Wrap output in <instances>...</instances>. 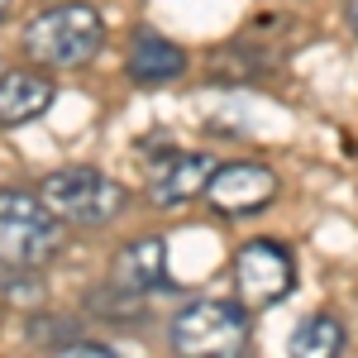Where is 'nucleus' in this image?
I'll list each match as a JSON object with an SVG mask.
<instances>
[{
  "instance_id": "f8f14e48",
  "label": "nucleus",
  "mask_w": 358,
  "mask_h": 358,
  "mask_svg": "<svg viewBox=\"0 0 358 358\" xmlns=\"http://www.w3.org/2000/svg\"><path fill=\"white\" fill-rule=\"evenodd\" d=\"M349 20H354V34H358V0L349 5Z\"/></svg>"
},
{
  "instance_id": "1a4fd4ad",
  "label": "nucleus",
  "mask_w": 358,
  "mask_h": 358,
  "mask_svg": "<svg viewBox=\"0 0 358 358\" xmlns=\"http://www.w3.org/2000/svg\"><path fill=\"white\" fill-rule=\"evenodd\" d=\"M57 86L43 67H5L0 72V129H20L53 106Z\"/></svg>"
},
{
  "instance_id": "20e7f679",
  "label": "nucleus",
  "mask_w": 358,
  "mask_h": 358,
  "mask_svg": "<svg viewBox=\"0 0 358 358\" xmlns=\"http://www.w3.org/2000/svg\"><path fill=\"white\" fill-rule=\"evenodd\" d=\"M172 344L177 354H196V358H234L248 349V306L220 301V296H201L187 310H177L172 320Z\"/></svg>"
},
{
  "instance_id": "ddd939ff",
  "label": "nucleus",
  "mask_w": 358,
  "mask_h": 358,
  "mask_svg": "<svg viewBox=\"0 0 358 358\" xmlns=\"http://www.w3.org/2000/svg\"><path fill=\"white\" fill-rule=\"evenodd\" d=\"M5 15H10V0H0V24H5Z\"/></svg>"
},
{
  "instance_id": "6e6552de",
  "label": "nucleus",
  "mask_w": 358,
  "mask_h": 358,
  "mask_svg": "<svg viewBox=\"0 0 358 358\" xmlns=\"http://www.w3.org/2000/svg\"><path fill=\"white\" fill-rule=\"evenodd\" d=\"M215 167L220 163H215L210 153H167V158H158L153 172H148V196H153V206L177 210V206H187L196 196H206Z\"/></svg>"
},
{
  "instance_id": "39448f33",
  "label": "nucleus",
  "mask_w": 358,
  "mask_h": 358,
  "mask_svg": "<svg viewBox=\"0 0 358 358\" xmlns=\"http://www.w3.org/2000/svg\"><path fill=\"white\" fill-rule=\"evenodd\" d=\"M296 287V258L292 248L277 244V239H253L234 253V296L248 310H263L292 296Z\"/></svg>"
},
{
  "instance_id": "0eeeda50",
  "label": "nucleus",
  "mask_w": 358,
  "mask_h": 358,
  "mask_svg": "<svg viewBox=\"0 0 358 358\" xmlns=\"http://www.w3.org/2000/svg\"><path fill=\"white\" fill-rule=\"evenodd\" d=\"M110 287L120 296H153L172 287L167 273V239L163 234H138L134 244H124L110 263Z\"/></svg>"
},
{
  "instance_id": "9d476101",
  "label": "nucleus",
  "mask_w": 358,
  "mask_h": 358,
  "mask_svg": "<svg viewBox=\"0 0 358 358\" xmlns=\"http://www.w3.org/2000/svg\"><path fill=\"white\" fill-rule=\"evenodd\" d=\"M187 72V53L163 34H134L129 48V82L134 86H167Z\"/></svg>"
},
{
  "instance_id": "423d86ee",
  "label": "nucleus",
  "mask_w": 358,
  "mask_h": 358,
  "mask_svg": "<svg viewBox=\"0 0 358 358\" xmlns=\"http://www.w3.org/2000/svg\"><path fill=\"white\" fill-rule=\"evenodd\" d=\"M282 192L273 167L263 163H220L210 187H206V201L220 210V215H258L268 210Z\"/></svg>"
},
{
  "instance_id": "f257e3e1",
  "label": "nucleus",
  "mask_w": 358,
  "mask_h": 358,
  "mask_svg": "<svg viewBox=\"0 0 358 358\" xmlns=\"http://www.w3.org/2000/svg\"><path fill=\"white\" fill-rule=\"evenodd\" d=\"M106 43V20L96 5L86 0H57V5H43L34 20L24 24V53L43 67H82L101 53Z\"/></svg>"
},
{
  "instance_id": "7ed1b4c3",
  "label": "nucleus",
  "mask_w": 358,
  "mask_h": 358,
  "mask_svg": "<svg viewBox=\"0 0 358 358\" xmlns=\"http://www.w3.org/2000/svg\"><path fill=\"white\" fill-rule=\"evenodd\" d=\"M38 196L62 224H110L129 206L124 182H115L101 167H57L38 182Z\"/></svg>"
},
{
  "instance_id": "f03ea898",
  "label": "nucleus",
  "mask_w": 358,
  "mask_h": 358,
  "mask_svg": "<svg viewBox=\"0 0 358 358\" xmlns=\"http://www.w3.org/2000/svg\"><path fill=\"white\" fill-rule=\"evenodd\" d=\"M62 253V220L38 192L0 187V268L34 273Z\"/></svg>"
},
{
  "instance_id": "9b49d317",
  "label": "nucleus",
  "mask_w": 358,
  "mask_h": 358,
  "mask_svg": "<svg viewBox=\"0 0 358 358\" xmlns=\"http://www.w3.org/2000/svg\"><path fill=\"white\" fill-rule=\"evenodd\" d=\"M344 344H349L344 320L320 310V315H306L301 325L292 330V339H287V354H296V358H334V354H344Z\"/></svg>"
}]
</instances>
